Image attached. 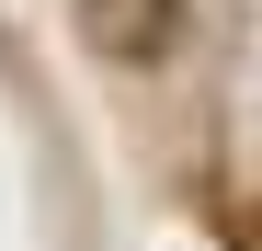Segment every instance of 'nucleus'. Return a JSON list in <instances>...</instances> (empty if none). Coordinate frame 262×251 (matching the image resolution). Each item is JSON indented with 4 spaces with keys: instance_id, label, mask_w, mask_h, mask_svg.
<instances>
[{
    "instance_id": "f257e3e1",
    "label": "nucleus",
    "mask_w": 262,
    "mask_h": 251,
    "mask_svg": "<svg viewBox=\"0 0 262 251\" xmlns=\"http://www.w3.org/2000/svg\"><path fill=\"white\" fill-rule=\"evenodd\" d=\"M80 23H92L103 57L148 69V57H171V34H183V0H80Z\"/></svg>"
}]
</instances>
